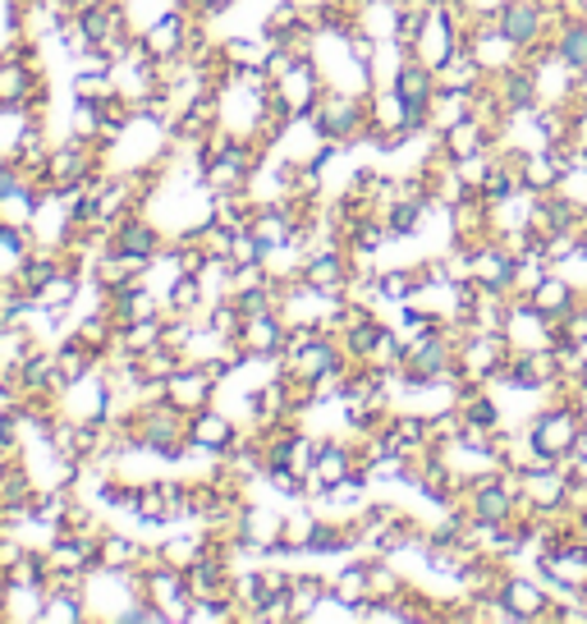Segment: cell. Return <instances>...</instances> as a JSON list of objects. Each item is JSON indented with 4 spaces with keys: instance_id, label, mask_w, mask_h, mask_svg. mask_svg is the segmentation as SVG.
Instances as JSON below:
<instances>
[{
    "instance_id": "obj_14",
    "label": "cell",
    "mask_w": 587,
    "mask_h": 624,
    "mask_svg": "<svg viewBox=\"0 0 587 624\" xmlns=\"http://www.w3.org/2000/svg\"><path fill=\"white\" fill-rule=\"evenodd\" d=\"M188 441L198 446L203 455H212V459H225L234 446L244 441V427L234 422L229 413H221V409H198V413H188Z\"/></svg>"
},
{
    "instance_id": "obj_24",
    "label": "cell",
    "mask_w": 587,
    "mask_h": 624,
    "mask_svg": "<svg viewBox=\"0 0 587 624\" xmlns=\"http://www.w3.org/2000/svg\"><path fill=\"white\" fill-rule=\"evenodd\" d=\"M56 349V363H60V372H65V381H78V377H88V372H97L101 363H106V354L101 349H92L78 331H69L65 340H56L51 344Z\"/></svg>"
},
{
    "instance_id": "obj_38",
    "label": "cell",
    "mask_w": 587,
    "mask_h": 624,
    "mask_svg": "<svg viewBox=\"0 0 587 624\" xmlns=\"http://www.w3.org/2000/svg\"><path fill=\"white\" fill-rule=\"evenodd\" d=\"M239 308L229 303V294H221V299H207V312H203V326H212L221 340H234L239 335Z\"/></svg>"
},
{
    "instance_id": "obj_25",
    "label": "cell",
    "mask_w": 587,
    "mask_h": 624,
    "mask_svg": "<svg viewBox=\"0 0 587 624\" xmlns=\"http://www.w3.org/2000/svg\"><path fill=\"white\" fill-rule=\"evenodd\" d=\"M519 175H524V188H528V193H556V188L565 184V166L556 162L551 147L524 152V156H519Z\"/></svg>"
},
{
    "instance_id": "obj_16",
    "label": "cell",
    "mask_w": 587,
    "mask_h": 624,
    "mask_svg": "<svg viewBox=\"0 0 587 624\" xmlns=\"http://www.w3.org/2000/svg\"><path fill=\"white\" fill-rule=\"evenodd\" d=\"M487 88L496 92L500 110H505V120H515V115H532L541 106V92H537V78L528 65H510V69H500L487 78Z\"/></svg>"
},
{
    "instance_id": "obj_39",
    "label": "cell",
    "mask_w": 587,
    "mask_h": 624,
    "mask_svg": "<svg viewBox=\"0 0 587 624\" xmlns=\"http://www.w3.org/2000/svg\"><path fill=\"white\" fill-rule=\"evenodd\" d=\"M74 97H120L115 88V74H97V69H74Z\"/></svg>"
},
{
    "instance_id": "obj_17",
    "label": "cell",
    "mask_w": 587,
    "mask_h": 624,
    "mask_svg": "<svg viewBox=\"0 0 587 624\" xmlns=\"http://www.w3.org/2000/svg\"><path fill=\"white\" fill-rule=\"evenodd\" d=\"M138 578H143V593L170 615V624H184V611L193 606V588H188L184 569L179 565H156V569H147Z\"/></svg>"
},
{
    "instance_id": "obj_6",
    "label": "cell",
    "mask_w": 587,
    "mask_h": 624,
    "mask_svg": "<svg viewBox=\"0 0 587 624\" xmlns=\"http://www.w3.org/2000/svg\"><path fill=\"white\" fill-rule=\"evenodd\" d=\"M359 474V446L354 437H322L317 459H312V474L303 478V500H317L322 491L340 487Z\"/></svg>"
},
{
    "instance_id": "obj_34",
    "label": "cell",
    "mask_w": 587,
    "mask_h": 624,
    "mask_svg": "<svg viewBox=\"0 0 587 624\" xmlns=\"http://www.w3.org/2000/svg\"><path fill=\"white\" fill-rule=\"evenodd\" d=\"M404 588H409V578H404L395 565H385V556H368V597L395 602Z\"/></svg>"
},
{
    "instance_id": "obj_9",
    "label": "cell",
    "mask_w": 587,
    "mask_h": 624,
    "mask_svg": "<svg viewBox=\"0 0 587 624\" xmlns=\"http://www.w3.org/2000/svg\"><path fill=\"white\" fill-rule=\"evenodd\" d=\"M166 244H170L166 225H156L147 212H129L120 225H110V240H106V248L125 253V257L138 262V266H151L156 257L166 253Z\"/></svg>"
},
{
    "instance_id": "obj_20",
    "label": "cell",
    "mask_w": 587,
    "mask_h": 624,
    "mask_svg": "<svg viewBox=\"0 0 587 624\" xmlns=\"http://www.w3.org/2000/svg\"><path fill=\"white\" fill-rule=\"evenodd\" d=\"M524 299H528V303H532V308L541 312V318H551V322H565L569 312H574V308L583 303V290H578V285H574V281L565 276V271H556V266H551V271H546V281H541V285H537L532 294H524Z\"/></svg>"
},
{
    "instance_id": "obj_1",
    "label": "cell",
    "mask_w": 587,
    "mask_h": 624,
    "mask_svg": "<svg viewBox=\"0 0 587 624\" xmlns=\"http://www.w3.org/2000/svg\"><path fill=\"white\" fill-rule=\"evenodd\" d=\"M519 432L528 441L532 464H565L587 437V418L578 400H541Z\"/></svg>"
},
{
    "instance_id": "obj_11",
    "label": "cell",
    "mask_w": 587,
    "mask_h": 624,
    "mask_svg": "<svg viewBox=\"0 0 587 624\" xmlns=\"http://www.w3.org/2000/svg\"><path fill=\"white\" fill-rule=\"evenodd\" d=\"M468 262V276H473L482 290H491V294H515V276H519V257L505 248L500 240H487V244H478L473 253L463 257Z\"/></svg>"
},
{
    "instance_id": "obj_15",
    "label": "cell",
    "mask_w": 587,
    "mask_h": 624,
    "mask_svg": "<svg viewBox=\"0 0 587 624\" xmlns=\"http://www.w3.org/2000/svg\"><path fill=\"white\" fill-rule=\"evenodd\" d=\"M285 335H290L285 312L271 308V312H257V318H244L239 322V335H234V340H239L257 363H276L281 349H285Z\"/></svg>"
},
{
    "instance_id": "obj_10",
    "label": "cell",
    "mask_w": 587,
    "mask_h": 624,
    "mask_svg": "<svg viewBox=\"0 0 587 624\" xmlns=\"http://www.w3.org/2000/svg\"><path fill=\"white\" fill-rule=\"evenodd\" d=\"M496 597L515 611V620H519V624H541V620H546V611H551V602H556V597H551V588L541 583V574H537V569H532V574H524V569H515V565H510V574L500 578Z\"/></svg>"
},
{
    "instance_id": "obj_27",
    "label": "cell",
    "mask_w": 587,
    "mask_h": 624,
    "mask_svg": "<svg viewBox=\"0 0 587 624\" xmlns=\"http://www.w3.org/2000/svg\"><path fill=\"white\" fill-rule=\"evenodd\" d=\"M385 331H390V322H381V312H376V318H368L359 326H344L340 331V344H344V354L354 359V363H376Z\"/></svg>"
},
{
    "instance_id": "obj_35",
    "label": "cell",
    "mask_w": 587,
    "mask_h": 624,
    "mask_svg": "<svg viewBox=\"0 0 587 624\" xmlns=\"http://www.w3.org/2000/svg\"><path fill=\"white\" fill-rule=\"evenodd\" d=\"M331 593L344 597L349 606L368 602V556H359L354 565H340V569L331 574Z\"/></svg>"
},
{
    "instance_id": "obj_19",
    "label": "cell",
    "mask_w": 587,
    "mask_h": 624,
    "mask_svg": "<svg viewBox=\"0 0 587 624\" xmlns=\"http://www.w3.org/2000/svg\"><path fill=\"white\" fill-rule=\"evenodd\" d=\"M437 198L432 193H400L395 203H385L381 207V221H385V234H390V244H404L413 240V234H422L427 216H432Z\"/></svg>"
},
{
    "instance_id": "obj_29",
    "label": "cell",
    "mask_w": 587,
    "mask_h": 624,
    "mask_svg": "<svg viewBox=\"0 0 587 624\" xmlns=\"http://www.w3.org/2000/svg\"><path fill=\"white\" fill-rule=\"evenodd\" d=\"M37 125H42V115H32L28 106H0V156H6V162H14L23 138Z\"/></svg>"
},
{
    "instance_id": "obj_7",
    "label": "cell",
    "mask_w": 587,
    "mask_h": 624,
    "mask_svg": "<svg viewBox=\"0 0 587 624\" xmlns=\"http://www.w3.org/2000/svg\"><path fill=\"white\" fill-rule=\"evenodd\" d=\"M459 47H463V23H459L454 6H446V0H432V10H427V23H422V32H418V42L409 47V56H418L422 65L441 69Z\"/></svg>"
},
{
    "instance_id": "obj_5",
    "label": "cell",
    "mask_w": 587,
    "mask_h": 624,
    "mask_svg": "<svg viewBox=\"0 0 587 624\" xmlns=\"http://www.w3.org/2000/svg\"><path fill=\"white\" fill-rule=\"evenodd\" d=\"M188 23H193V10H188V6H170V10H162V14H151L147 23H138V47H143V56H151L162 69L175 65V60H184Z\"/></svg>"
},
{
    "instance_id": "obj_33",
    "label": "cell",
    "mask_w": 587,
    "mask_h": 624,
    "mask_svg": "<svg viewBox=\"0 0 587 624\" xmlns=\"http://www.w3.org/2000/svg\"><path fill=\"white\" fill-rule=\"evenodd\" d=\"M229 602H234V611H257L262 602H266V565L262 569H234L229 574Z\"/></svg>"
},
{
    "instance_id": "obj_28",
    "label": "cell",
    "mask_w": 587,
    "mask_h": 624,
    "mask_svg": "<svg viewBox=\"0 0 587 624\" xmlns=\"http://www.w3.org/2000/svg\"><path fill=\"white\" fill-rule=\"evenodd\" d=\"M92 611H88V597L84 593H69V588H47V602H42V615L37 624H88Z\"/></svg>"
},
{
    "instance_id": "obj_18",
    "label": "cell",
    "mask_w": 587,
    "mask_h": 624,
    "mask_svg": "<svg viewBox=\"0 0 587 624\" xmlns=\"http://www.w3.org/2000/svg\"><path fill=\"white\" fill-rule=\"evenodd\" d=\"M37 92H47V69L19 56H0V106H32Z\"/></svg>"
},
{
    "instance_id": "obj_22",
    "label": "cell",
    "mask_w": 587,
    "mask_h": 624,
    "mask_svg": "<svg viewBox=\"0 0 587 624\" xmlns=\"http://www.w3.org/2000/svg\"><path fill=\"white\" fill-rule=\"evenodd\" d=\"M32 248H37L32 225L0 221V285H14L19 281V271H23V262H28Z\"/></svg>"
},
{
    "instance_id": "obj_12",
    "label": "cell",
    "mask_w": 587,
    "mask_h": 624,
    "mask_svg": "<svg viewBox=\"0 0 587 624\" xmlns=\"http://www.w3.org/2000/svg\"><path fill=\"white\" fill-rule=\"evenodd\" d=\"M281 528H285V515L244 500L239 515H234V546H239V552H253V556L281 552Z\"/></svg>"
},
{
    "instance_id": "obj_23",
    "label": "cell",
    "mask_w": 587,
    "mask_h": 624,
    "mask_svg": "<svg viewBox=\"0 0 587 624\" xmlns=\"http://www.w3.org/2000/svg\"><path fill=\"white\" fill-rule=\"evenodd\" d=\"M162 299H166L170 318H198L203 322V312H207V285H203L198 271H179Z\"/></svg>"
},
{
    "instance_id": "obj_37",
    "label": "cell",
    "mask_w": 587,
    "mask_h": 624,
    "mask_svg": "<svg viewBox=\"0 0 587 624\" xmlns=\"http://www.w3.org/2000/svg\"><path fill=\"white\" fill-rule=\"evenodd\" d=\"M312 510H294L285 515V528H281V556H307V537H312Z\"/></svg>"
},
{
    "instance_id": "obj_31",
    "label": "cell",
    "mask_w": 587,
    "mask_h": 624,
    "mask_svg": "<svg viewBox=\"0 0 587 624\" xmlns=\"http://www.w3.org/2000/svg\"><path fill=\"white\" fill-rule=\"evenodd\" d=\"M331 593V578L326 574H312V569H294V624H312V611H317V602Z\"/></svg>"
},
{
    "instance_id": "obj_8",
    "label": "cell",
    "mask_w": 587,
    "mask_h": 624,
    "mask_svg": "<svg viewBox=\"0 0 587 624\" xmlns=\"http://www.w3.org/2000/svg\"><path fill=\"white\" fill-rule=\"evenodd\" d=\"M491 23H496V32L515 51H528V47L546 42V37H551V28H556L541 0H505V6L491 14Z\"/></svg>"
},
{
    "instance_id": "obj_30",
    "label": "cell",
    "mask_w": 587,
    "mask_h": 624,
    "mask_svg": "<svg viewBox=\"0 0 587 624\" xmlns=\"http://www.w3.org/2000/svg\"><path fill=\"white\" fill-rule=\"evenodd\" d=\"M110 101L115 97H74V110H69V134H78V138H101L106 134V120H110Z\"/></svg>"
},
{
    "instance_id": "obj_21",
    "label": "cell",
    "mask_w": 587,
    "mask_h": 624,
    "mask_svg": "<svg viewBox=\"0 0 587 624\" xmlns=\"http://www.w3.org/2000/svg\"><path fill=\"white\" fill-rule=\"evenodd\" d=\"M551 47H556V56H560L569 69L587 74V14H583V10L569 6V10L556 19V28H551Z\"/></svg>"
},
{
    "instance_id": "obj_36",
    "label": "cell",
    "mask_w": 587,
    "mask_h": 624,
    "mask_svg": "<svg viewBox=\"0 0 587 624\" xmlns=\"http://www.w3.org/2000/svg\"><path fill=\"white\" fill-rule=\"evenodd\" d=\"M221 56L229 69H262L266 37H229V42H221Z\"/></svg>"
},
{
    "instance_id": "obj_2",
    "label": "cell",
    "mask_w": 587,
    "mask_h": 624,
    "mask_svg": "<svg viewBox=\"0 0 587 624\" xmlns=\"http://www.w3.org/2000/svg\"><path fill=\"white\" fill-rule=\"evenodd\" d=\"M312 125H317V134L326 143H344V147H354L368 138L372 129V106L363 92H344V88H331L317 97V106H312Z\"/></svg>"
},
{
    "instance_id": "obj_4",
    "label": "cell",
    "mask_w": 587,
    "mask_h": 624,
    "mask_svg": "<svg viewBox=\"0 0 587 624\" xmlns=\"http://www.w3.org/2000/svg\"><path fill=\"white\" fill-rule=\"evenodd\" d=\"M524 510L537 519H551L569 510V468L565 464H528L519 474Z\"/></svg>"
},
{
    "instance_id": "obj_13",
    "label": "cell",
    "mask_w": 587,
    "mask_h": 624,
    "mask_svg": "<svg viewBox=\"0 0 587 624\" xmlns=\"http://www.w3.org/2000/svg\"><path fill=\"white\" fill-rule=\"evenodd\" d=\"M216 390H221V381L207 372V363H184L175 377H166V386H162V396H166V404H175L179 413H198V409H207L212 400H216Z\"/></svg>"
},
{
    "instance_id": "obj_3",
    "label": "cell",
    "mask_w": 587,
    "mask_h": 624,
    "mask_svg": "<svg viewBox=\"0 0 587 624\" xmlns=\"http://www.w3.org/2000/svg\"><path fill=\"white\" fill-rule=\"evenodd\" d=\"M106 175V156L92 138H78V134H65L51 143V156H47V188H78V184H97ZM37 188V193H47Z\"/></svg>"
},
{
    "instance_id": "obj_32",
    "label": "cell",
    "mask_w": 587,
    "mask_h": 624,
    "mask_svg": "<svg viewBox=\"0 0 587 624\" xmlns=\"http://www.w3.org/2000/svg\"><path fill=\"white\" fill-rule=\"evenodd\" d=\"M303 23H307V10L299 6V0H281V6H271V10H266V19H262V37H266V42H281V47H285Z\"/></svg>"
},
{
    "instance_id": "obj_26",
    "label": "cell",
    "mask_w": 587,
    "mask_h": 624,
    "mask_svg": "<svg viewBox=\"0 0 587 624\" xmlns=\"http://www.w3.org/2000/svg\"><path fill=\"white\" fill-rule=\"evenodd\" d=\"M143 546L138 537L120 533V528H101L97 533V569H134L138 556H143Z\"/></svg>"
}]
</instances>
